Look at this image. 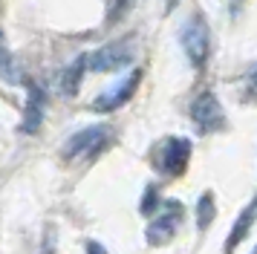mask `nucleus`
<instances>
[{
	"label": "nucleus",
	"instance_id": "nucleus-1",
	"mask_svg": "<svg viewBox=\"0 0 257 254\" xmlns=\"http://www.w3.org/2000/svg\"><path fill=\"white\" fill-rule=\"evenodd\" d=\"M179 44H182V52H185V58L194 67L197 69L205 67V61L211 55V32H208L205 18L199 12H194L191 18L182 21V26H179Z\"/></svg>",
	"mask_w": 257,
	"mask_h": 254
},
{
	"label": "nucleus",
	"instance_id": "nucleus-2",
	"mask_svg": "<svg viewBox=\"0 0 257 254\" xmlns=\"http://www.w3.org/2000/svg\"><path fill=\"white\" fill-rule=\"evenodd\" d=\"M84 58H87V72H118L133 64L136 46H133V38H121V41H110V44L98 46L95 52Z\"/></svg>",
	"mask_w": 257,
	"mask_h": 254
},
{
	"label": "nucleus",
	"instance_id": "nucleus-3",
	"mask_svg": "<svg viewBox=\"0 0 257 254\" xmlns=\"http://www.w3.org/2000/svg\"><path fill=\"white\" fill-rule=\"evenodd\" d=\"M191 162V139L168 136L153 150V168L165 176H182Z\"/></svg>",
	"mask_w": 257,
	"mask_h": 254
},
{
	"label": "nucleus",
	"instance_id": "nucleus-4",
	"mask_svg": "<svg viewBox=\"0 0 257 254\" xmlns=\"http://www.w3.org/2000/svg\"><path fill=\"white\" fill-rule=\"evenodd\" d=\"M110 136H113V130L107 124L84 127L75 136L67 139V145H64V159H93V156L101 153V148H107Z\"/></svg>",
	"mask_w": 257,
	"mask_h": 254
},
{
	"label": "nucleus",
	"instance_id": "nucleus-5",
	"mask_svg": "<svg viewBox=\"0 0 257 254\" xmlns=\"http://www.w3.org/2000/svg\"><path fill=\"white\" fill-rule=\"evenodd\" d=\"M191 121L197 124L199 133H220L225 127V110H222L220 98L211 90H205L202 95L194 98V104H191Z\"/></svg>",
	"mask_w": 257,
	"mask_h": 254
},
{
	"label": "nucleus",
	"instance_id": "nucleus-6",
	"mask_svg": "<svg viewBox=\"0 0 257 254\" xmlns=\"http://www.w3.org/2000/svg\"><path fill=\"white\" fill-rule=\"evenodd\" d=\"M182 205L179 202H162L159 214H153L151 225H148V240L151 245H162V242H171L174 234L182 225Z\"/></svg>",
	"mask_w": 257,
	"mask_h": 254
},
{
	"label": "nucleus",
	"instance_id": "nucleus-7",
	"mask_svg": "<svg viewBox=\"0 0 257 254\" xmlns=\"http://www.w3.org/2000/svg\"><path fill=\"white\" fill-rule=\"evenodd\" d=\"M139 81H142V69H130L118 84L107 87V90L95 98L93 110H98V113H113V110H118L121 104H127L130 98H133V92H136V87H139Z\"/></svg>",
	"mask_w": 257,
	"mask_h": 254
},
{
	"label": "nucleus",
	"instance_id": "nucleus-8",
	"mask_svg": "<svg viewBox=\"0 0 257 254\" xmlns=\"http://www.w3.org/2000/svg\"><path fill=\"white\" fill-rule=\"evenodd\" d=\"M44 113H47V92L41 90L38 84H29L21 133H38V130H41V121H44Z\"/></svg>",
	"mask_w": 257,
	"mask_h": 254
},
{
	"label": "nucleus",
	"instance_id": "nucleus-9",
	"mask_svg": "<svg viewBox=\"0 0 257 254\" xmlns=\"http://www.w3.org/2000/svg\"><path fill=\"white\" fill-rule=\"evenodd\" d=\"M257 217V196L248 202V205L240 211V217H237V222L231 225V231H228V240H225V254H231L240 242L245 240V234H248V228H251V222H254Z\"/></svg>",
	"mask_w": 257,
	"mask_h": 254
},
{
	"label": "nucleus",
	"instance_id": "nucleus-10",
	"mask_svg": "<svg viewBox=\"0 0 257 254\" xmlns=\"http://www.w3.org/2000/svg\"><path fill=\"white\" fill-rule=\"evenodd\" d=\"M0 75L9 81V84H21V81H24V72H21V67H18V61H15L12 49L6 46V38H3V32H0Z\"/></svg>",
	"mask_w": 257,
	"mask_h": 254
},
{
	"label": "nucleus",
	"instance_id": "nucleus-11",
	"mask_svg": "<svg viewBox=\"0 0 257 254\" xmlns=\"http://www.w3.org/2000/svg\"><path fill=\"white\" fill-rule=\"evenodd\" d=\"M87 72V58H75V64H70V67L64 69V78H61V87H64V92L67 95H75V90H78V84H81V75Z\"/></svg>",
	"mask_w": 257,
	"mask_h": 254
},
{
	"label": "nucleus",
	"instance_id": "nucleus-12",
	"mask_svg": "<svg viewBox=\"0 0 257 254\" xmlns=\"http://www.w3.org/2000/svg\"><path fill=\"white\" fill-rule=\"evenodd\" d=\"M197 222H199V228H208V222L214 219V196L211 194H202L199 196V208H197Z\"/></svg>",
	"mask_w": 257,
	"mask_h": 254
},
{
	"label": "nucleus",
	"instance_id": "nucleus-13",
	"mask_svg": "<svg viewBox=\"0 0 257 254\" xmlns=\"http://www.w3.org/2000/svg\"><path fill=\"white\" fill-rule=\"evenodd\" d=\"M133 3H136V0H118L116 6L110 9V21H116V15H118V18H121V15H124V12L130 9V6H133Z\"/></svg>",
	"mask_w": 257,
	"mask_h": 254
},
{
	"label": "nucleus",
	"instance_id": "nucleus-14",
	"mask_svg": "<svg viewBox=\"0 0 257 254\" xmlns=\"http://www.w3.org/2000/svg\"><path fill=\"white\" fill-rule=\"evenodd\" d=\"M87 254H107V251H104V245H98V242H90V245H87Z\"/></svg>",
	"mask_w": 257,
	"mask_h": 254
},
{
	"label": "nucleus",
	"instance_id": "nucleus-15",
	"mask_svg": "<svg viewBox=\"0 0 257 254\" xmlns=\"http://www.w3.org/2000/svg\"><path fill=\"white\" fill-rule=\"evenodd\" d=\"M254 87H257V72H254Z\"/></svg>",
	"mask_w": 257,
	"mask_h": 254
}]
</instances>
